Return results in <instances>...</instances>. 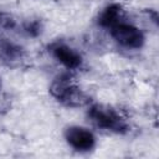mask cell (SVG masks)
I'll return each mask as SVG.
<instances>
[{
    "mask_svg": "<svg viewBox=\"0 0 159 159\" xmlns=\"http://www.w3.org/2000/svg\"><path fill=\"white\" fill-rule=\"evenodd\" d=\"M48 92L56 102L68 108H80L91 103L87 93L73 81L68 73H61L56 76L50 83Z\"/></svg>",
    "mask_w": 159,
    "mask_h": 159,
    "instance_id": "obj_1",
    "label": "cell"
},
{
    "mask_svg": "<svg viewBox=\"0 0 159 159\" xmlns=\"http://www.w3.org/2000/svg\"><path fill=\"white\" fill-rule=\"evenodd\" d=\"M87 118L98 129L114 133L125 134L129 132L127 119L118 109L103 103H89L87 106Z\"/></svg>",
    "mask_w": 159,
    "mask_h": 159,
    "instance_id": "obj_2",
    "label": "cell"
},
{
    "mask_svg": "<svg viewBox=\"0 0 159 159\" xmlns=\"http://www.w3.org/2000/svg\"><path fill=\"white\" fill-rule=\"evenodd\" d=\"M108 31H109V35L113 39V41L123 48L139 50L145 43L144 31L140 27H138L130 22L123 21Z\"/></svg>",
    "mask_w": 159,
    "mask_h": 159,
    "instance_id": "obj_3",
    "label": "cell"
},
{
    "mask_svg": "<svg viewBox=\"0 0 159 159\" xmlns=\"http://www.w3.org/2000/svg\"><path fill=\"white\" fill-rule=\"evenodd\" d=\"M63 139L66 144L77 153H89L96 148V134L87 127L71 124L63 129Z\"/></svg>",
    "mask_w": 159,
    "mask_h": 159,
    "instance_id": "obj_4",
    "label": "cell"
},
{
    "mask_svg": "<svg viewBox=\"0 0 159 159\" xmlns=\"http://www.w3.org/2000/svg\"><path fill=\"white\" fill-rule=\"evenodd\" d=\"M48 52L60 65H62L68 71L78 70L83 65L82 55L75 47L63 41H55L48 45Z\"/></svg>",
    "mask_w": 159,
    "mask_h": 159,
    "instance_id": "obj_5",
    "label": "cell"
},
{
    "mask_svg": "<svg viewBox=\"0 0 159 159\" xmlns=\"http://www.w3.org/2000/svg\"><path fill=\"white\" fill-rule=\"evenodd\" d=\"M123 21H125V10L118 2L106 5L103 9H101L97 16V25L106 30H111Z\"/></svg>",
    "mask_w": 159,
    "mask_h": 159,
    "instance_id": "obj_6",
    "label": "cell"
},
{
    "mask_svg": "<svg viewBox=\"0 0 159 159\" xmlns=\"http://www.w3.org/2000/svg\"><path fill=\"white\" fill-rule=\"evenodd\" d=\"M24 57V48L7 40V39H2L0 37V60L5 63H15L19 62L20 60H22Z\"/></svg>",
    "mask_w": 159,
    "mask_h": 159,
    "instance_id": "obj_7",
    "label": "cell"
},
{
    "mask_svg": "<svg viewBox=\"0 0 159 159\" xmlns=\"http://www.w3.org/2000/svg\"><path fill=\"white\" fill-rule=\"evenodd\" d=\"M22 31L29 37H39L43 32V24L39 19H31L22 24Z\"/></svg>",
    "mask_w": 159,
    "mask_h": 159,
    "instance_id": "obj_8",
    "label": "cell"
},
{
    "mask_svg": "<svg viewBox=\"0 0 159 159\" xmlns=\"http://www.w3.org/2000/svg\"><path fill=\"white\" fill-rule=\"evenodd\" d=\"M16 27L15 19L4 11H0V31H10Z\"/></svg>",
    "mask_w": 159,
    "mask_h": 159,
    "instance_id": "obj_9",
    "label": "cell"
},
{
    "mask_svg": "<svg viewBox=\"0 0 159 159\" xmlns=\"http://www.w3.org/2000/svg\"><path fill=\"white\" fill-rule=\"evenodd\" d=\"M0 87H1V80H0Z\"/></svg>",
    "mask_w": 159,
    "mask_h": 159,
    "instance_id": "obj_10",
    "label": "cell"
}]
</instances>
